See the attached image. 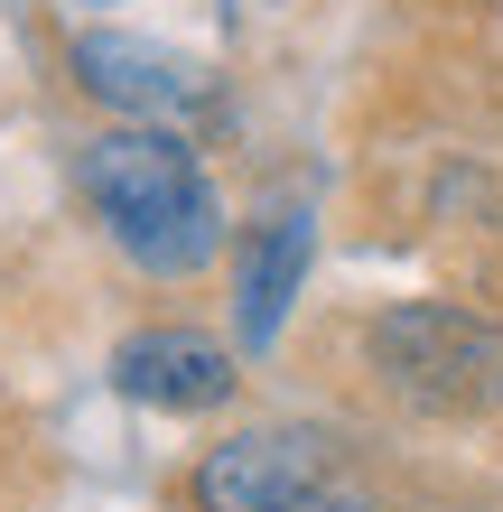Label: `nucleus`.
I'll list each match as a JSON object with an SVG mask.
<instances>
[{"label":"nucleus","instance_id":"4","mask_svg":"<svg viewBox=\"0 0 503 512\" xmlns=\"http://www.w3.org/2000/svg\"><path fill=\"white\" fill-rule=\"evenodd\" d=\"M66 66H75V94H94L112 122H168L177 131L187 112L215 103V75H205L187 47L131 38V28H75Z\"/></svg>","mask_w":503,"mask_h":512},{"label":"nucleus","instance_id":"8","mask_svg":"<svg viewBox=\"0 0 503 512\" xmlns=\"http://www.w3.org/2000/svg\"><path fill=\"white\" fill-rule=\"evenodd\" d=\"M75 10H112V0H75Z\"/></svg>","mask_w":503,"mask_h":512},{"label":"nucleus","instance_id":"3","mask_svg":"<svg viewBox=\"0 0 503 512\" xmlns=\"http://www.w3.org/2000/svg\"><path fill=\"white\" fill-rule=\"evenodd\" d=\"M336 475L327 429L271 419V429H233L187 466V512H289Z\"/></svg>","mask_w":503,"mask_h":512},{"label":"nucleus","instance_id":"1","mask_svg":"<svg viewBox=\"0 0 503 512\" xmlns=\"http://www.w3.org/2000/svg\"><path fill=\"white\" fill-rule=\"evenodd\" d=\"M75 187L140 280H196L224 261V196L168 122H112L75 149Z\"/></svg>","mask_w":503,"mask_h":512},{"label":"nucleus","instance_id":"2","mask_svg":"<svg viewBox=\"0 0 503 512\" xmlns=\"http://www.w3.org/2000/svg\"><path fill=\"white\" fill-rule=\"evenodd\" d=\"M364 364L401 410L457 419V410L494 401L503 326L485 308H466V298H392V308L364 317Z\"/></svg>","mask_w":503,"mask_h":512},{"label":"nucleus","instance_id":"6","mask_svg":"<svg viewBox=\"0 0 503 512\" xmlns=\"http://www.w3.org/2000/svg\"><path fill=\"white\" fill-rule=\"evenodd\" d=\"M308 261H317V215H299V205H280L271 224L243 233V261H233V336H243V354H271V336L308 289Z\"/></svg>","mask_w":503,"mask_h":512},{"label":"nucleus","instance_id":"7","mask_svg":"<svg viewBox=\"0 0 503 512\" xmlns=\"http://www.w3.org/2000/svg\"><path fill=\"white\" fill-rule=\"evenodd\" d=\"M289 512H382V503H364V494H336V485H317L308 503H289Z\"/></svg>","mask_w":503,"mask_h":512},{"label":"nucleus","instance_id":"9","mask_svg":"<svg viewBox=\"0 0 503 512\" xmlns=\"http://www.w3.org/2000/svg\"><path fill=\"white\" fill-rule=\"evenodd\" d=\"M494 401H503V373H494Z\"/></svg>","mask_w":503,"mask_h":512},{"label":"nucleus","instance_id":"5","mask_svg":"<svg viewBox=\"0 0 503 512\" xmlns=\"http://www.w3.org/2000/svg\"><path fill=\"white\" fill-rule=\"evenodd\" d=\"M112 391L140 410H168V419H205L243 391V354L205 326H131L112 345Z\"/></svg>","mask_w":503,"mask_h":512}]
</instances>
